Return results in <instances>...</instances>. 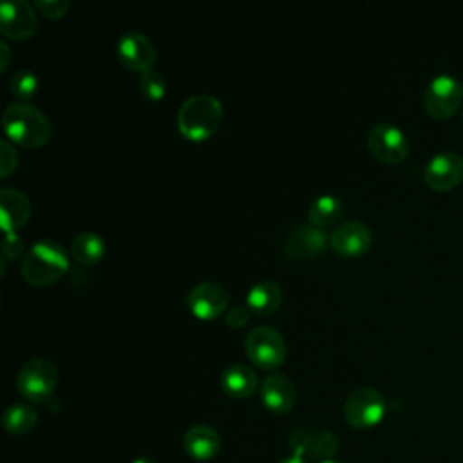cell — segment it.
I'll return each mask as SVG.
<instances>
[{"mask_svg": "<svg viewBox=\"0 0 463 463\" xmlns=\"http://www.w3.org/2000/svg\"><path fill=\"white\" fill-rule=\"evenodd\" d=\"M329 246V235L313 224H300L295 230H291L284 241V257L291 260H302V259H313L324 253V250Z\"/></svg>", "mask_w": 463, "mask_h": 463, "instance_id": "5bb4252c", "label": "cell"}, {"mask_svg": "<svg viewBox=\"0 0 463 463\" xmlns=\"http://www.w3.org/2000/svg\"><path fill=\"white\" fill-rule=\"evenodd\" d=\"M18 165V154L7 139L0 141V175L7 177Z\"/></svg>", "mask_w": 463, "mask_h": 463, "instance_id": "484cf974", "label": "cell"}, {"mask_svg": "<svg viewBox=\"0 0 463 463\" xmlns=\"http://www.w3.org/2000/svg\"><path fill=\"white\" fill-rule=\"evenodd\" d=\"M255 371L246 364H232L221 374V387L232 398H248L257 391Z\"/></svg>", "mask_w": 463, "mask_h": 463, "instance_id": "ac0fdd59", "label": "cell"}, {"mask_svg": "<svg viewBox=\"0 0 463 463\" xmlns=\"http://www.w3.org/2000/svg\"><path fill=\"white\" fill-rule=\"evenodd\" d=\"M69 269L65 248L52 239L36 241L22 259V275L33 286H49Z\"/></svg>", "mask_w": 463, "mask_h": 463, "instance_id": "7a4b0ae2", "label": "cell"}, {"mask_svg": "<svg viewBox=\"0 0 463 463\" xmlns=\"http://www.w3.org/2000/svg\"><path fill=\"white\" fill-rule=\"evenodd\" d=\"M58 367L45 356L29 358L16 374V387L29 402L42 403L56 389Z\"/></svg>", "mask_w": 463, "mask_h": 463, "instance_id": "277c9868", "label": "cell"}, {"mask_svg": "<svg viewBox=\"0 0 463 463\" xmlns=\"http://www.w3.org/2000/svg\"><path fill=\"white\" fill-rule=\"evenodd\" d=\"M2 251H4L5 259H18L24 253V241H22V237L16 232L5 233Z\"/></svg>", "mask_w": 463, "mask_h": 463, "instance_id": "83f0119b", "label": "cell"}, {"mask_svg": "<svg viewBox=\"0 0 463 463\" xmlns=\"http://www.w3.org/2000/svg\"><path fill=\"white\" fill-rule=\"evenodd\" d=\"M139 90L146 99L159 101L166 92L165 76L156 69H150V71L143 72L141 78H139Z\"/></svg>", "mask_w": 463, "mask_h": 463, "instance_id": "cb8c5ba5", "label": "cell"}, {"mask_svg": "<svg viewBox=\"0 0 463 463\" xmlns=\"http://www.w3.org/2000/svg\"><path fill=\"white\" fill-rule=\"evenodd\" d=\"M338 447L336 436L329 430H320L317 434H311V445H309V454L311 456H331Z\"/></svg>", "mask_w": 463, "mask_h": 463, "instance_id": "d4e9b609", "label": "cell"}, {"mask_svg": "<svg viewBox=\"0 0 463 463\" xmlns=\"http://www.w3.org/2000/svg\"><path fill=\"white\" fill-rule=\"evenodd\" d=\"M244 353L260 369H277L286 360V342L271 326H257L244 336Z\"/></svg>", "mask_w": 463, "mask_h": 463, "instance_id": "5b68a950", "label": "cell"}, {"mask_svg": "<svg viewBox=\"0 0 463 463\" xmlns=\"http://www.w3.org/2000/svg\"><path fill=\"white\" fill-rule=\"evenodd\" d=\"M371 154L389 165L402 163L409 156V139L403 130L391 123H376L367 134Z\"/></svg>", "mask_w": 463, "mask_h": 463, "instance_id": "ba28073f", "label": "cell"}, {"mask_svg": "<svg viewBox=\"0 0 463 463\" xmlns=\"http://www.w3.org/2000/svg\"><path fill=\"white\" fill-rule=\"evenodd\" d=\"M38 76L34 74V71L31 69H20L16 71L11 80H9V87L11 92L20 99V101H27L29 98L34 96V92L38 90Z\"/></svg>", "mask_w": 463, "mask_h": 463, "instance_id": "603a6c76", "label": "cell"}, {"mask_svg": "<svg viewBox=\"0 0 463 463\" xmlns=\"http://www.w3.org/2000/svg\"><path fill=\"white\" fill-rule=\"evenodd\" d=\"M279 463H306V461H304V458L300 454H291V456L282 458Z\"/></svg>", "mask_w": 463, "mask_h": 463, "instance_id": "f546056e", "label": "cell"}, {"mask_svg": "<svg viewBox=\"0 0 463 463\" xmlns=\"http://www.w3.org/2000/svg\"><path fill=\"white\" fill-rule=\"evenodd\" d=\"M260 400L268 411L286 414L297 402V387L289 376L271 373L260 383Z\"/></svg>", "mask_w": 463, "mask_h": 463, "instance_id": "9a60e30c", "label": "cell"}, {"mask_svg": "<svg viewBox=\"0 0 463 463\" xmlns=\"http://www.w3.org/2000/svg\"><path fill=\"white\" fill-rule=\"evenodd\" d=\"M385 414V398L374 387L354 389L344 403V418L354 429H371Z\"/></svg>", "mask_w": 463, "mask_h": 463, "instance_id": "52a82bcc", "label": "cell"}, {"mask_svg": "<svg viewBox=\"0 0 463 463\" xmlns=\"http://www.w3.org/2000/svg\"><path fill=\"white\" fill-rule=\"evenodd\" d=\"M69 0H36L34 7L47 18H60L69 9Z\"/></svg>", "mask_w": 463, "mask_h": 463, "instance_id": "4316f807", "label": "cell"}, {"mask_svg": "<svg viewBox=\"0 0 463 463\" xmlns=\"http://www.w3.org/2000/svg\"><path fill=\"white\" fill-rule=\"evenodd\" d=\"M425 183L436 192H449L463 179V157L456 152L434 154L423 168Z\"/></svg>", "mask_w": 463, "mask_h": 463, "instance_id": "8fae6325", "label": "cell"}, {"mask_svg": "<svg viewBox=\"0 0 463 463\" xmlns=\"http://www.w3.org/2000/svg\"><path fill=\"white\" fill-rule=\"evenodd\" d=\"M34 5L25 0H4L0 4V31L13 40H25L36 33Z\"/></svg>", "mask_w": 463, "mask_h": 463, "instance_id": "4fadbf2b", "label": "cell"}, {"mask_svg": "<svg viewBox=\"0 0 463 463\" xmlns=\"http://www.w3.org/2000/svg\"><path fill=\"white\" fill-rule=\"evenodd\" d=\"M184 304L194 317L201 320H212L224 313L230 304V295L222 284L215 280H204L195 284L186 293Z\"/></svg>", "mask_w": 463, "mask_h": 463, "instance_id": "9c48e42d", "label": "cell"}, {"mask_svg": "<svg viewBox=\"0 0 463 463\" xmlns=\"http://www.w3.org/2000/svg\"><path fill=\"white\" fill-rule=\"evenodd\" d=\"M320 463H340V461H335V459H322Z\"/></svg>", "mask_w": 463, "mask_h": 463, "instance_id": "d6a6232c", "label": "cell"}, {"mask_svg": "<svg viewBox=\"0 0 463 463\" xmlns=\"http://www.w3.org/2000/svg\"><path fill=\"white\" fill-rule=\"evenodd\" d=\"M461 123H463V110H461Z\"/></svg>", "mask_w": 463, "mask_h": 463, "instance_id": "836d02e7", "label": "cell"}, {"mask_svg": "<svg viewBox=\"0 0 463 463\" xmlns=\"http://www.w3.org/2000/svg\"><path fill=\"white\" fill-rule=\"evenodd\" d=\"M222 103L219 98L201 92L186 98L177 112V127L188 139L201 141L210 137L221 125Z\"/></svg>", "mask_w": 463, "mask_h": 463, "instance_id": "3957f363", "label": "cell"}, {"mask_svg": "<svg viewBox=\"0 0 463 463\" xmlns=\"http://www.w3.org/2000/svg\"><path fill=\"white\" fill-rule=\"evenodd\" d=\"M344 213L342 201L333 194H322L309 204L307 210V222L317 228H327L340 221Z\"/></svg>", "mask_w": 463, "mask_h": 463, "instance_id": "ffe728a7", "label": "cell"}, {"mask_svg": "<svg viewBox=\"0 0 463 463\" xmlns=\"http://www.w3.org/2000/svg\"><path fill=\"white\" fill-rule=\"evenodd\" d=\"M250 318V307L246 304H235L226 311V324L232 327H242Z\"/></svg>", "mask_w": 463, "mask_h": 463, "instance_id": "f1b7e54d", "label": "cell"}, {"mask_svg": "<svg viewBox=\"0 0 463 463\" xmlns=\"http://www.w3.org/2000/svg\"><path fill=\"white\" fill-rule=\"evenodd\" d=\"M31 215V201L29 197L11 186H4L0 190V221L5 233L16 232L20 226L27 222Z\"/></svg>", "mask_w": 463, "mask_h": 463, "instance_id": "2e32d148", "label": "cell"}, {"mask_svg": "<svg viewBox=\"0 0 463 463\" xmlns=\"http://www.w3.org/2000/svg\"><path fill=\"white\" fill-rule=\"evenodd\" d=\"M0 49L4 51V58H2V69H5L7 67V56H9V49H7V45H5V42H0Z\"/></svg>", "mask_w": 463, "mask_h": 463, "instance_id": "4dcf8cb0", "label": "cell"}, {"mask_svg": "<svg viewBox=\"0 0 463 463\" xmlns=\"http://www.w3.org/2000/svg\"><path fill=\"white\" fill-rule=\"evenodd\" d=\"M130 463H154L150 458H146V456H137V458H134Z\"/></svg>", "mask_w": 463, "mask_h": 463, "instance_id": "1f68e13d", "label": "cell"}, {"mask_svg": "<svg viewBox=\"0 0 463 463\" xmlns=\"http://www.w3.org/2000/svg\"><path fill=\"white\" fill-rule=\"evenodd\" d=\"M463 103V83L447 72L434 76L423 94L425 110L436 119H447L456 114Z\"/></svg>", "mask_w": 463, "mask_h": 463, "instance_id": "8992f818", "label": "cell"}, {"mask_svg": "<svg viewBox=\"0 0 463 463\" xmlns=\"http://www.w3.org/2000/svg\"><path fill=\"white\" fill-rule=\"evenodd\" d=\"M2 128L11 141L25 148L43 146L52 134V125L45 112L27 101H14L5 107Z\"/></svg>", "mask_w": 463, "mask_h": 463, "instance_id": "6da1fadb", "label": "cell"}, {"mask_svg": "<svg viewBox=\"0 0 463 463\" xmlns=\"http://www.w3.org/2000/svg\"><path fill=\"white\" fill-rule=\"evenodd\" d=\"M244 300L251 311L259 315H268L280 306L282 289L273 280H259L248 289Z\"/></svg>", "mask_w": 463, "mask_h": 463, "instance_id": "d6986e66", "label": "cell"}, {"mask_svg": "<svg viewBox=\"0 0 463 463\" xmlns=\"http://www.w3.org/2000/svg\"><path fill=\"white\" fill-rule=\"evenodd\" d=\"M116 54L127 69L141 74L150 71L157 58V51L150 38L137 31H127L118 38Z\"/></svg>", "mask_w": 463, "mask_h": 463, "instance_id": "30bf717a", "label": "cell"}, {"mask_svg": "<svg viewBox=\"0 0 463 463\" xmlns=\"http://www.w3.org/2000/svg\"><path fill=\"white\" fill-rule=\"evenodd\" d=\"M71 253L80 264H94L105 253V241L94 232H80L71 242Z\"/></svg>", "mask_w": 463, "mask_h": 463, "instance_id": "7402d4cb", "label": "cell"}, {"mask_svg": "<svg viewBox=\"0 0 463 463\" xmlns=\"http://www.w3.org/2000/svg\"><path fill=\"white\" fill-rule=\"evenodd\" d=\"M184 452L195 461L213 459L221 449V436L210 425H194L183 436Z\"/></svg>", "mask_w": 463, "mask_h": 463, "instance_id": "e0dca14e", "label": "cell"}, {"mask_svg": "<svg viewBox=\"0 0 463 463\" xmlns=\"http://www.w3.org/2000/svg\"><path fill=\"white\" fill-rule=\"evenodd\" d=\"M38 420L36 411L29 403H13L2 414V425L9 434L22 436L34 429Z\"/></svg>", "mask_w": 463, "mask_h": 463, "instance_id": "44dd1931", "label": "cell"}, {"mask_svg": "<svg viewBox=\"0 0 463 463\" xmlns=\"http://www.w3.org/2000/svg\"><path fill=\"white\" fill-rule=\"evenodd\" d=\"M373 244L371 228L356 219L338 222L329 233V248L342 257H356L365 253Z\"/></svg>", "mask_w": 463, "mask_h": 463, "instance_id": "7c38bea8", "label": "cell"}]
</instances>
